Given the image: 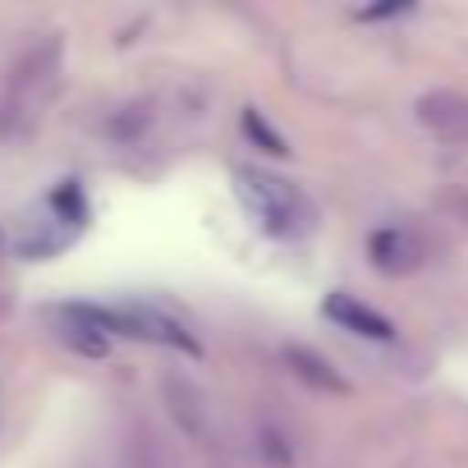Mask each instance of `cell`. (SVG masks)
Returning <instances> with one entry per match:
<instances>
[{
    "mask_svg": "<svg viewBox=\"0 0 468 468\" xmlns=\"http://www.w3.org/2000/svg\"><path fill=\"white\" fill-rule=\"evenodd\" d=\"M285 367H290L294 381H303L317 395H349V381L340 377V367L308 345H285Z\"/></svg>",
    "mask_w": 468,
    "mask_h": 468,
    "instance_id": "obj_9",
    "label": "cell"
},
{
    "mask_svg": "<svg viewBox=\"0 0 468 468\" xmlns=\"http://www.w3.org/2000/svg\"><path fill=\"white\" fill-rule=\"evenodd\" d=\"M207 468H253L234 445H225V450H216V454H207Z\"/></svg>",
    "mask_w": 468,
    "mask_h": 468,
    "instance_id": "obj_10",
    "label": "cell"
},
{
    "mask_svg": "<svg viewBox=\"0 0 468 468\" xmlns=\"http://www.w3.org/2000/svg\"><path fill=\"white\" fill-rule=\"evenodd\" d=\"M92 322H101V326H124V335H138V340H156V345H170V349H197L193 345V335L175 322V317H165V313H156V308H120V313H92Z\"/></svg>",
    "mask_w": 468,
    "mask_h": 468,
    "instance_id": "obj_6",
    "label": "cell"
},
{
    "mask_svg": "<svg viewBox=\"0 0 468 468\" xmlns=\"http://www.w3.org/2000/svg\"><path fill=\"white\" fill-rule=\"evenodd\" d=\"M441 207H445L454 220H463V225H468V188H450V193L441 197Z\"/></svg>",
    "mask_w": 468,
    "mask_h": 468,
    "instance_id": "obj_11",
    "label": "cell"
},
{
    "mask_svg": "<svg viewBox=\"0 0 468 468\" xmlns=\"http://www.w3.org/2000/svg\"><path fill=\"white\" fill-rule=\"evenodd\" d=\"M60 65H65L60 33H47L42 42L19 51V60L5 69V83H0V143H19L47 115L60 88Z\"/></svg>",
    "mask_w": 468,
    "mask_h": 468,
    "instance_id": "obj_1",
    "label": "cell"
},
{
    "mask_svg": "<svg viewBox=\"0 0 468 468\" xmlns=\"http://www.w3.org/2000/svg\"><path fill=\"white\" fill-rule=\"evenodd\" d=\"M10 303H15V294H10V285H5V281H0V322H5Z\"/></svg>",
    "mask_w": 468,
    "mask_h": 468,
    "instance_id": "obj_12",
    "label": "cell"
},
{
    "mask_svg": "<svg viewBox=\"0 0 468 468\" xmlns=\"http://www.w3.org/2000/svg\"><path fill=\"white\" fill-rule=\"evenodd\" d=\"M367 258L381 276L390 281H404V276H418L427 262H431V244L413 225H381L372 239H367Z\"/></svg>",
    "mask_w": 468,
    "mask_h": 468,
    "instance_id": "obj_4",
    "label": "cell"
},
{
    "mask_svg": "<svg viewBox=\"0 0 468 468\" xmlns=\"http://www.w3.org/2000/svg\"><path fill=\"white\" fill-rule=\"evenodd\" d=\"M161 404H165L170 422H175V427L202 450V459L229 445L225 431H220V418H216L211 395H207L193 377H184V372H165V377H161Z\"/></svg>",
    "mask_w": 468,
    "mask_h": 468,
    "instance_id": "obj_3",
    "label": "cell"
},
{
    "mask_svg": "<svg viewBox=\"0 0 468 468\" xmlns=\"http://www.w3.org/2000/svg\"><path fill=\"white\" fill-rule=\"evenodd\" d=\"M413 115L418 124L441 138V143H459L468 147V92H454V88H431L413 101Z\"/></svg>",
    "mask_w": 468,
    "mask_h": 468,
    "instance_id": "obj_5",
    "label": "cell"
},
{
    "mask_svg": "<svg viewBox=\"0 0 468 468\" xmlns=\"http://www.w3.org/2000/svg\"><path fill=\"white\" fill-rule=\"evenodd\" d=\"M249 441H253V459H258V468H299L294 431H290L276 413H253V422H249Z\"/></svg>",
    "mask_w": 468,
    "mask_h": 468,
    "instance_id": "obj_8",
    "label": "cell"
},
{
    "mask_svg": "<svg viewBox=\"0 0 468 468\" xmlns=\"http://www.w3.org/2000/svg\"><path fill=\"white\" fill-rule=\"evenodd\" d=\"M234 188H239L244 207L258 216V225L276 239H303V234L317 225V211L313 202L303 197L299 184L262 170V165H239L234 170Z\"/></svg>",
    "mask_w": 468,
    "mask_h": 468,
    "instance_id": "obj_2",
    "label": "cell"
},
{
    "mask_svg": "<svg viewBox=\"0 0 468 468\" xmlns=\"http://www.w3.org/2000/svg\"><path fill=\"white\" fill-rule=\"evenodd\" d=\"M322 313H326V317H331L340 331H349V335H363V340H377V345L395 340V326H390V317H381L377 308H367L358 294H345V290H335V294H326Z\"/></svg>",
    "mask_w": 468,
    "mask_h": 468,
    "instance_id": "obj_7",
    "label": "cell"
}]
</instances>
